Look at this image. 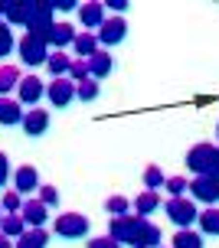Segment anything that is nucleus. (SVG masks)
<instances>
[{"mask_svg":"<svg viewBox=\"0 0 219 248\" xmlns=\"http://www.w3.org/2000/svg\"><path fill=\"white\" fill-rule=\"evenodd\" d=\"M95 36H98V46L111 52V46H121L124 36H128V20L124 16H108L105 23L98 26Z\"/></svg>","mask_w":219,"mask_h":248,"instance_id":"7","label":"nucleus"},{"mask_svg":"<svg viewBox=\"0 0 219 248\" xmlns=\"http://www.w3.org/2000/svg\"><path fill=\"white\" fill-rule=\"evenodd\" d=\"M164 206V196L160 193H154V189H144V193H137V196L131 199V212L134 216H154V212Z\"/></svg>","mask_w":219,"mask_h":248,"instance_id":"17","label":"nucleus"},{"mask_svg":"<svg viewBox=\"0 0 219 248\" xmlns=\"http://www.w3.org/2000/svg\"><path fill=\"white\" fill-rule=\"evenodd\" d=\"M66 78H69V82H75V85H79V82H85V78H92V75H88V62L85 59H72V65H69V75H66Z\"/></svg>","mask_w":219,"mask_h":248,"instance_id":"33","label":"nucleus"},{"mask_svg":"<svg viewBox=\"0 0 219 248\" xmlns=\"http://www.w3.org/2000/svg\"><path fill=\"white\" fill-rule=\"evenodd\" d=\"M10 180H13V167H10V160H7V154L0 150V189L10 183Z\"/></svg>","mask_w":219,"mask_h":248,"instance_id":"35","label":"nucleus"},{"mask_svg":"<svg viewBox=\"0 0 219 248\" xmlns=\"http://www.w3.org/2000/svg\"><path fill=\"white\" fill-rule=\"evenodd\" d=\"M46 98L52 108H69L75 101V82H69V78H52L46 85Z\"/></svg>","mask_w":219,"mask_h":248,"instance_id":"12","label":"nucleus"},{"mask_svg":"<svg viewBox=\"0 0 219 248\" xmlns=\"http://www.w3.org/2000/svg\"><path fill=\"white\" fill-rule=\"evenodd\" d=\"M39 202H43V206H46V209H52V206H59V189H56V186H39Z\"/></svg>","mask_w":219,"mask_h":248,"instance_id":"34","label":"nucleus"},{"mask_svg":"<svg viewBox=\"0 0 219 248\" xmlns=\"http://www.w3.org/2000/svg\"><path fill=\"white\" fill-rule=\"evenodd\" d=\"M75 36H79V33H75V26L62 20V23H56L52 30H49V39H46V43H49V49H52V52H66L75 43Z\"/></svg>","mask_w":219,"mask_h":248,"instance_id":"15","label":"nucleus"},{"mask_svg":"<svg viewBox=\"0 0 219 248\" xmlns=\"http://www.w3.org/2000/svg\"><path fill=\"white\" fill-rule=\"evenodd\" d=\"M128 7H131L128 0H105V10H115V16H121Z\"/></svg>","mask_w":219,"mask_h":248,"instance_id":"37","label":"nucleus"},{"mask_svg":"<svg viewBox=\"0 0 219 248\" xmlns=\"http://www.w3.org/2000/svg\"><path fill=\"white\" fill-rule=\"evenodd\" d=\"M69 65H72V59H69L66 52H49L46 69L52 72V78H66V75H69Z\"/></svg>","mask_w":219,"mask_h":248,"instance_id":"26","label":"nucleus"},{"mask_svg":"<svg viewBox=\"0 0 219 248\" xmlns=\"http://www.w3.org/2000/svg\"><path fill=\"white\" fill-rule=\"evenodd\" d=\"M190 199L203 202V206H216L219 202V180L216 176H193L190 180Z\"/></svg>","mask_w":219,"mask_h":248,"instance_id":"9","label":"nucleus"},{"mask_svg":"<svg viewBox=\"0 0 219 248\" xmlns=\"http://www.w3.org/2000/svg\"><path fill=\"white\" fill-rule=\"evenodd\" d=\"M213 160H216V144H209V140H200L196 147L186 150V167L193 176H206Z\"/></svg>","mask_w":219,"mask_h":248,"instance_id":"6","label":"nucleus"},{"mask_svg":"<svg viewBox=\"0 0 219 248\" xmlns=\"http://www.w3.org/2000/svg\"><path fill=\"white\" fill-rule=\"evenodd\" d=\"M160 248H164V245H160Z\"/></svg>","mask_w":219,"mask_h":248,"instance_id":"44","label":"nucleus"},{"mask_svg":"<svg viewBox=\"0 0 219 248\" xmlns=\"http://www.w3.org/2000/svg\"><path fill=\"white\" fill-rule=\"evenodd\" d=\"M170 248H206V245H203V235L196 229H177L170 238Z\"/></svg>","mask_w":219,"mask_h":248,"instance_id":"22","label":"nucleus"},{"mask_svg":"<svg viewBox=\"0 0 219 248\" xmlns=\"http://www.w3.org/2000/svg\"><path fill=\"white\" fill-rule=\"evenodd\" d=\"M141 180H144V189H154V193H160V189H164V183H167L164 170H160V167H154V163H151V167H144V176H141Z\"/></svg>","mask_w":219,"mask_h":248,"instance_id":"27","label":"nucleus"},{"mask_svg":"<svg viewBox=\"0 0 219 248\" xmlns=\"http://www.w3.org/2000/svg\"><path fill=\"white\" fill-rule=\"evenodd\" d=\"M88 62V75L95 78V82H101V78H108L111 72H115V56H111L108 49H98L92 59H85Z\"/></svg>","mask_w":219,"mask_h":248,"instance_id":"18","label":"nucleus"},{"mask_svg":"<svg viewBox=\"0 0 219 248\" xmlns=\"http://www.w3.org/2000/svg\"><path fill=\"white\" fill-rule=\"evenodd\" d=\"M88 248H121L111 235H98V238H88Z\"/></svg>","mask_w":219,"mask_h":248,"instance_id":"36","label":"nucleus"},{"mask_svg":"<svg viewBox=\"0 0 219 248\" xmlns=\"http://www.w3.org/2000/svg\"><path fill=\"white\" fill-rule=\"evenodd\" d=\"M206 176H216V180H219V147H216V160H213V167H209Z\"/></svg>","mask_w":219,"mask_h":248,"instance_id":"39","label":"nucleus"},{"mask_svg":"<svg viewBox=\"0 0 219 248\" xmlns=\"http://www.w3.org/2000/svg\"><path fill=\"white\" fill-rule=\"evenodd\" d=\"M13 49H17V36H13L10 23H0V59H7Z\"/></svg>","mask_w":219,"mask_h":248,"instance_id":"32","label":"nucleus"},{"mask_svg":"<svg viewBox=\"0 0 219 248\" xmlns=\"http://www.w3.org/2000/svg\"><path fill=\"white\" fill-rule=\"evenodd\" d=\"M20 69L17 65H0V98H7V92H13V88H20Z\"/></svg>","mask_w":219,"mask_h":248,"instance_id":"25","label":"nucleus"},{"mask_svg":"<svg viewBox=\"0 0 219 248\" xmlns=\"http://www.w3.org/2000/svg\"><path fill=\"white\" fill-rule=\"evenodd\" d=\"M0 219H3V209H0Z\"/></svg>","mask_w":219,"mask_h":248,"instance_id":"43","label":"nucleus"},{"mask_svg":"<svg viewBox=\"0 0 219 248\" xmlns=\"http://www.w3.org/2000/svg\"><path fill=\"white\" fill-rule=\"evenodd\" d=\"M164 212H167V219H170L177 229H190V225L196 222V216H200V209H196V202L190 196L167 199V202H164Z\"/></svg>","mask_w":219,"mask_h":248,"instance_id":"5","label":"nucleus"},{"mask_svg":"<svg viewBox=\"0 0 219 248\" xmlns=\"http://www.w3.org/2000/svg\"><path fill=\"white\" fill-rule=\"evenodd\" d=\"M20 127H23L26 137H43L49 131V111L46 108H30V111H23V121H20Z\"/></svg>","mask_w":219,"mask_h":248,"instance_id":"13","label":"nucleus"},{"mask_svg":"<svg viewBox=\"0 0 219 248\" xmlns=\"http://www.w3.org/2000/svg\"><path fill=\"white\" fill-rule=\"evenodd\" d=\"M23 232H26V222L20 219V212H10V216H3V219H0V235H7L10 242H17Z\"/></svg>","mask_w":219,"mask_h":248,"instance_id":"24","label":"nucleus"},{"mask_svg":"<svg viewBox=\"0 0 219 248\" xmlns=\"http://www.w3.org/2000/svg\"><path fill=\"white\" fill-rule=\"evenodd\" d=\"M108 235L118 245H134V248H160V242H164L157 225L144 216H134V212L108 219Z\"/></svg>","mask_w":219,"mask_h":248,"instance_id":"1","label":"nucleus"},{"mask_svg":"<svg viewBox=\"0 0 219 248\" xmlns=\"http://www.w3.org/2000/svg\"><path fill=\"white\" fill-rule=\"evenodd\" d=\"M0 209H3V216H10V212H20V209H23V196H20L17 189H7V193L0 196Z\"/></svg>","mask_w":219,"mask_h":248,"instance_id":"31","label":"nucleus"},{"mask_svg":"<svg viewBox=\"0 0 219 248\" xmlns=\"http://www.w3.org/2000/svg\"><path fill=\"white\" fill-rule=\"evenodd\" d=\"M0 7H3V23L10 26H23L30 23V13L36 7V0H0Z\"/></svg>","mask_w":219,"mask_h":248,"instance_id":"10","label":"nucleus"},{"mask_svg":"<svg viewBox=\"0 0 219 248\" xmlns=\"http://www.w3.org/2000/svg\"><path fill=\"white\" fill-rule=\"evenodd\" d=\"M39 186H43V180H39V170L33 163H23L13 170V189L23 199H33V193H39Z\"/></svg>","mask_w":219,"mask_h":248,"instance_id":"8","label":"nucleus"},{"mask_svg":"<svg viewBox=\"0 0 219 248\" xmlns=\"http://www.w3.org/2000/svg\"><path fill=\"white\" fill-rule=\"evenodd\" d=\"M72 49H75V56H79V59H92L101 46H98V36H95V33H79V36H75V43H72Z\"/></svg>","mask_w":219,"mask_h":248,"instance_id":"23","label":"nucleus"},{"mask_svg":"<svg viewBox=\"0 0 219 248\" xmlns=\"http://www.w3.org/2000/svg\"><path fill=\"white\" fill-rule=\"evenodd\" d=\"M0 248H13V242H10L7 235H0Z\"/></svg>","mask_w":219,"mask_h":248,"instance_id":"40","label":"nucleus"},{"mask_svg":"<svg viewBox=\"0 0 219 248\" xmlns=\"http://www.w3.org/2000/svg\"><path fill=\"white\" fill-rule=\"evenodd\" d=\"M52 7H56V10H59V13H69V10H79V3H75V0H52Z\"/></svg>","mask_w":219,"mask_h":248,"instance_id":"38","label":"nucleus"},{"mask_svg":"<svg viewBox=\"0 0 219 248\" xmlns=\"http://www.w3.org/2000/svg\"><path fill=\"white\" fill-rule=\"evenodd\" d=\"M92 222H88L82 212H59L56 222H52V235L66 238V242H75V238H85Z\"/></svg>","mask_w":219,"mask_h":248,"instance_id":"2","label":"nucleus"},{"mask_svg":"<svg viewBox=\"0 0 219 248\" xmlns=\"http://www.w3.org/2000/svg\"><path fill=\"white\" fill-rule=\"evenodd\" d=\"M49 245V232L46 229H26L23 235L13 242V248H46Z\"/></svg>","mask_w":219,"mask_h":248,"instance_id":"21","label":"nucleus"},{"mask_svg":"<svg viewBox=\"0 0 219 248\" xmlns=\"http://www.w3.org/2000/svg\"><path fill=\"white\" fill-rule=\"evenodd\" d=\"M98 95H101V88H98L95 78H85V82H79V85H75V98L85 101V105H88V101H95Z\"/></svg>","mask_w":219,"mask_h":248,"instance_id":"29","label":"nucleus"},{"mask_svg":"<svg viewBox=\"0 0 219 248\" xmlns=\"http://www.w3.org/2000/svg\"><path fill=\"white\" fill-rule=\"evenodd\" d=\"M79 23L85 26V33H98V26L108 20V10H105V3H98V0H85V3H79Z\"/></svg>","mask_w":219,"mask_h":248,"instance_id":"11","label":"nucleus"},{"mask_svg":"<svg viewBox=\"0 0 219 248\" xmlns=\"http://www.w3.org/2000/svg\"><path fill=\"white\" fill-rule=\"evenodd\" d=\"M105 212H108L111 219H115V216H128V212H131V199H124V196H108V199H105Z\"/></svg>","mask_w":219,"mask_h":248,"instance_id":"30","label":"nucleus"},{"mask_svg":"<svg viewBox=\"0 0 219 248\" xmlns=\"http://www.w3.org/2000/svg\"><path fill=\"white\" fill-rule=\"evenodd\" d=\"M56 26V7L52 0H36V7L30 13V23H26V33L39 39H49V30Z\"/></svg>","mask_w":219,"mask_h":248,"instance_id":"4","label":"nucleus"},{"mask_svg":"<svg viewBox=\"0 0 219 248\" xmlns=\"http://www.w3.org/2000/svg\"><path fill=\"white\" fill-rule=\"evenodd\" d=\"M196 225H200V235L219 238V209L216 206H206V209L196 216Z\"/></svg>","mask_w":219,"mask_h":248,"instance_id":"20","label":"nucleus"},{"mask_svg":"<svg viewBox=\"0 0 219 248\" xmlns=\"http://www.w3.org/2000/svg\"><path fill=\"white\" fill-rule=\"evenodd\" d=\"M49 43L46 39H39V36H20V43H17V56H20V62L23 65H30V69H36V65H46L49 59Z\"/></svg>","mask_w":219,"mask_h":248,"instance_id":"3","label":"nucleus"},{"mask_svg":"<svg viewBox=\"0 0 219 248\" xmlns=\"http://www.w3.org/2000/svg\"><path fill=\"white\" fill-rule=\"evenodd\" d=\"M164 193H170V199H180L190 193V180L186 176H167V183H164Z\"/></svg>","mask_w":219,"mask_h":248,"instance_id":"28","label":"nucleus"},{"mask_svg":"<svg viewBox=\"0 0 219 248\" xmlns=\"http://www.w3.org/2000/svg\"><path fill=\"white\" fill-rule=\"evenodd\" d=\"M46 95V85L39 82L36 75H23L20 78V88H17V101L20 105H30V108H36V101Z\"/></svg>","mask_w":219,"mask_h":248,"instance_id":"14","label":"nucleus"},{"mask_svg":"<svg viewBox=\"0 0 219 248\" xmlns=\"http://www.w3.org/2000/svg\"><path fill=\"white\" fill-rule=\"evenodd\" d=\"M0 23H3V7H0Z\"/></svg>","mask_w":219,"mask_h":248,"instance_id":"41","label":"nucleus"},{"mask_svg":"<svg viewBox=\"0 0 219 248\" xmlns=\"http://www.w3.org/2000/svg\"><path fill=\"white\" fill-rule=\"evenodd\" d=\"M216 137H219V124H216Z\"/></svg>","mask_w":219,"mask_h":248,"instance_id":"42","label":"nucleus"},{"mask_svg":"<svg viewBox=\"0 0 219 248\" xmlns=\"http://www.w3.org/2000/svg\"><path fill=\"white\" fill-rule=\"evenodd\" d=\"M23 121V105L17 98H0V127H17Z\"/></svg>","mask_w":219,"mask_h":248,"instance_id":"19","label":"nucleus"},{"mask_svg":"<svg viewBox=\"0 0 219 248\" xmlns=\"http://www.w3.org/2000/svg\"><path fill=\"white\" fill-rule=\"evenodd\" d=\"M20 219L26 222V229H43L49 219V209L39 202L36 196L33 199H23V209H20Z\"/></svg>","mask_w":219,"mask_h":248,"instance_id":"16","label":"nucleus"}]
</instances>
